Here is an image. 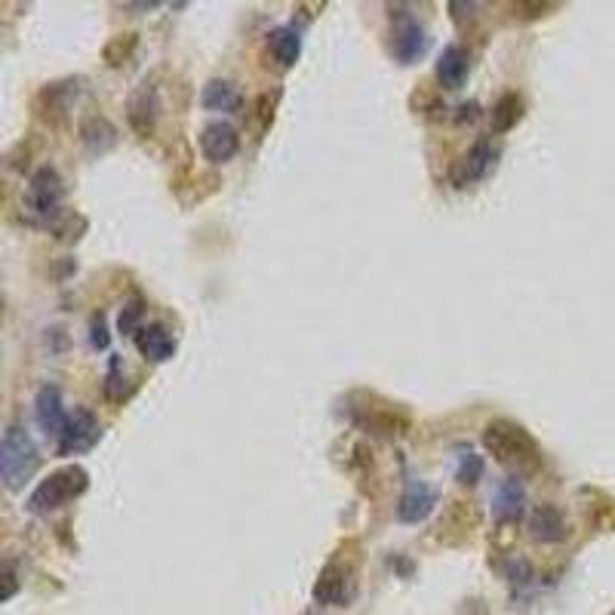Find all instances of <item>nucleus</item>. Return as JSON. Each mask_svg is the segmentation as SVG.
Here are the masks:
<instances>
[{"label": "nucleus", "mask_w": 615, "mask_h": 615, "mask_svg": "<svg viewBox=\"0 0 615 615\" xmlns=\"http://www.w3.org/2000/svg\"><path fill=\"white\" fill-rule=\"evenodd\" d=\"M483 446L486 453L496 459L505 468H517V471H529L539 462V443L523 425L511 422V419H496L483 428Z\"/></svg>", "instance_id": "f257e3e1"}, {"label": "nucleus", "mask_w": 615, "mask_h": 615, "mask_svg": "<svg viewBox=\"0 0 615 615\" xmlns=\"http://www.w3.org/2000/svg\"><path fill=\"white\" fill-rule=\"evenodd\" d=\"M348 551H357V545L354 542L342 545L333 554V560L320 569L311 591L320 606H348L357 597V554Z\"/></svg>", "instance_id": "f03ea898"}, {"label": "nucleus", "mask_w": 615, "mask_h": 615, "mask_svg": "<svg viewBox=\"0 0 615 615\" xmlns=\"http://www.w3.org/2000/svg\"><path fill=\"white\" fill-rule=\"evenodd\" d=\"M90 489V474L80 465H65L59 471H53L47 480H40L34 486V492L28 496L25 508L31 514H53L59 508H65L68 502L80 499Z\"/></svg>", "instance_id": "7ed1b4c3"}, {"label": "nucleus", "mask_w": 615, "mask_h": 615, "mask_svg": "<svg viewBox=\"0 0 615 615\" xmlns=\"http://www.w3.org/2000/svg\"><path fill=\"white\" fill-rule=\"evenodd\" d=\"M40 468V453L22 425H10L0 440V477L10 492L22 489Z\"/></svg>", "instance_id": "20e7f679"}, {"label": "nucleus", "mask_w": 615, "mask_h": 615, "mask_svg": "<svg viewBox=\"0 0 615 615\" xmlns=\"http://www.w3.org/2000/svg\"><path fill=\"white\" fill-rule=\"evenodd\" d=\"M348 419L360 431L382 434V437H397L409 428V416L403 409L379 394H354L348 400Z\"/></svg>", "instance_id": "39448f33"}, {"label": "nucleus", "mask_w": 615, "mask_h": 615, "mask_svg": "<svg viewBox=\"0 0 615 615\" xmlns=\"http://www.w3.org/2000/svg\"><path fill=\"white\" fill-rule=\"evenodd\" d=\"M62 203H65L62 176H59L53 167H40V170L31 176V185H28V210L34 213V219H37L40 225L50 228L59 216H65Z\"/></svg>", "instance_id": "423d86ee"}, {"label": "nucleus", "mask_w": 615, "mask_h": 615, "mask_svg": "<svg viewBox=\"0 0 615 615\" xmlns=\"http://www.w3.org/2000/svg\"><path fill=\"white\" fill-rule=\"evenodd\" d=\"M394 28H391V53L400 65H416L425 53H428V31L425 25L409 16V13H397L391 16Z\"/></svg>", "instance_id": "0eeeda50"}, {"label": "nucleus", "mask_w": 615, "mask_h": 615, "mask_svg": "<svg viewBox=\"0 0 615 615\" xmlns=\"http://www.w3.org/2000/svg\"><path fill=\"white\" fill-rule=\"evenodd\" d=\"M102 437V425L99 419L90 413V409H74L68 416V425L62 431V437L56 440V456H80V453H90V449L99 443Z\"/></svg>", "instance_id": "6e6552de"}, {"label": "nucleus", "mask_w": 615, "mask_h": 615, "mask_svg": "<svg viewBox=\"0 0 615 615\" xmlns=\"http://www.w3.org/2000/svg\"><path fill=\"white\" fill-rule=\"evenodd\" d=\"M496 160H499V148L483 139L462 160H456V167L449 170V182H453L456 188H468L474 182H483L492 170H496Z\"/></svg>", "instance_id": "1a4fd4ad"}, {"label": "nucleus", "mask_w": 615, "mask_h": 615, "mask_svg": "<svg viewBox=\"0 0 615 615\" xmlns=\"http://www.w3.org/2000/svg\"><path fill=\"white\" fill-rule=\"evenodd\" d=\"M157 114H160V96L157 87L151 80H142V84L130 93L127 99V120H130V130L139 139H148L157 127Z\"/></svg>", "instance_id": "9d476101"}, {"label": "nucleus", "mask_w": 615, "mask_h": 615, "mask_svg": "<svg viewBox=\"0 0 615 615\" xmlns=\"http://www.w3.org/2000/svg\"><path fill=\"white\" fill-rule=\"evenodd\" d=\"M68 416L65 413V400H62V391L56 385H44L34 397V419H37V428L44 431L47 437L59 440L65 425H68Z\"/></svg>", "instance_id": "9b49d317"}, {"label": "nucleus", "mask_w": 615, "mask_h": 615, "mask_svg": "<svg viewBox=\"0 0 615 615\" xmlns=\"http://www.w3.org/2000/svg\"><path fill=\"white\" fill-rule=\"evenodd\" d=\"M240 151V133L228 120H213L200 130V154L210 163H228Z\"/></svg>", "instance_id": "f8f14e48"}, {"label": "nucleus", "mask_w": 615, "mask_h": 615, "mask_svg": "<svg viewBox=\"0 0 615 615\" xmlns=\"http://www.w3.org/2000/svg\"><path fill=\"white\" fill-rule=\"evenodd\" d=\"M437 505V489L425 480H409L400 505H397V520L400 523H422Z\"/></svg>", "instance_id": "ddd939ff"}, {"label": "nucleus", "mask_w": 615, "mask_h": 615, "mask_svg": "<svg viewBox=\"0 0 615 615\" xmlns=\"http://www.w3.org/2000/svg\"><path fill=\"white\" fill-rule=\"evenodd\" d=\"M526 508V486L520 477H505L496 483L492 489V514H496L502 523H511V520H520Z\"/></svg>", "instance_id": "4468645a"}, {"label": "nucleus", "mask_w": 615, "mask_h": 615, "mask_svg": "<svg viewBox=\"0 0 615 615\" xmlns=\"http://www.w3.org/2000/svg\"><path fill=\"white\" fill-rule=\"evenodd\" d=\"M471 74V56L465 47L459 44H449L443 47L440 59H437V80L443 90H462V84Z\"/></svg>", "instance_id": "2eb2a0df"}, {"label": "nucleus", "mask_w": 615, "mask_h": 615, "mask_svg": "<svg viewBox=\"0 0 615 615\" xmlns=\"http://www.w3.org/2000/svg\"><path fill=\"white\" fill-rule=\"evenodd\" d=\"M136 348L148 363H167L176 354V339L170 336L167 326L151 323V326H142V333L136 336Z\"/></svg>", "instance_id": "dca6fc26"}, {"label": "nucleus", "mask_w": 615, "mask_h": 615, "mask_svg": "<svg viewBox=\"0 0 615 615\" xmlns=\"http://www.w3.org/2000/svg\"><path fill=\"white\" fill-rule=\"evenodd\" d=\"M529 536L545 545H557L566 539V520L554 505H542L529 514Z\"/></svg>", "instance_id": "f3484780"}, {"label": "nucleus", "mask_w": 615, "mask_h": 615, "mask_svg": "<svg viewBox=\"0 0 615 615\" xmlns=\"http://www.w3.org/2000/svg\"><path fill=\"white\" fill-rule=\"evenodd\" d=\"M200 105L207 111H222V114H237L243 108V96L237 93V87L231 80H210L200 93Z\"/></svg>", "instance_id": "a211bd4d"}, {"label": "nucleus", "mask_w": 615, "mask_h": 615, "mask_svg": "<svg viewBox=\"0 0 615 615\" xmlns=\"http://www.w3.org/2000/svg\"><path fill=\"white\" fill-rule=\"evenodd\" d=\"M268 47H271V56L277 59L280 68H293L302 56V37L290 25H277L268 34Z\"/></svg>", "instance_id": "6ab92c4d"}, {"label": "nucleus", "mask_w": 615, "mask_h": 615, "mask_svg": "<svg viewBox=\"0 0 615 615\" xmlns=\"http://www.w3.org/2000/svg\"><path fill=\"white\" fill-rule=\"evenodd\" d=\"M523 96H517V93H505L496 105H492V114H489V127H492V133H511L517 123L523 120Z\"/></svg>", "instance_id": "aec40b11"}, {"label": "nucleus", "mask_w": 615, "mask_h": 615, "mask_svg": "<svg viewBox=\"0 0 615 615\" xmlns=\"http://www.w3.org/2000/svg\"><path fill=\"white\" fill-rule=\"evenodd\" d=\"M80 139H84L90 154H105L117 145V130L105 117H87L80 123Z\"/></svg>", "instance_id": "412c9836"}, {"label": "nucleus", "mask_w": 615, "mask_h": 615, "mask_svg": "<svg viewBox=\"0 0 615 615\" xmlns=\"http://www.w3.org/2000/svg\"><path fill=\"white\" fill-rule=\"evenodd\" d=\"M71 93H77V90H71V80H68V84H50L44 93H40V99H37L40 117L50 120V123H59V117L71 105Z\"/></svg>", "instance_id": "4be33fe9"}, {"label": "nucleus", "mask_w": 615, "mask_h": 615, "mask_svg": "<svg viewBox=\"0 0 615 615\" xmlns=\"http://www.w3.org/2000/svg\"><path fill=\"white\" fill-rule=\"evenodd\" d=\"M136 47H139V34H136V31H127V34L111 37L108 44H105V50H102V56H105V62H108L111 68H120V65H127V62L133 59Z\"/></svg>", "instance_id": "5701e85b"}, {"label": "nucleus", "mask_w": 615, "mask_h": 615, "mask_svg": "<svg viewBox=\"0 0 615 615\" xmlns=\"http://www.w3.org/2000/svg\"><path fill=\"white\" fill-rule=\"evenodd\" d=\"M102 391H105V397H108L111 403H123V397L130 394L127 373H123V360H120V357H111V360H108V373H105Z\"/></svg>", "instance_id": "b1692460"}, {"label": "nucleus", "mask_w": 615, "mask_h": 615, "mask_svg": "<svg viewBox=\"0 0 615 615\" xmlns=\"http://www.w3.org/2000/svg\"><path fill=\"white\" fill-rule=\"evenodd\" d=\"M142 317H145V302H142V299H130L127 305L120 308V317H117L120 336L136 339V336L142 333Z\"/></svg>", "instance_id": "393cba45"}, {"label": "nucleus", "mask_w": 615, "mask_h": 615, "mask_svg": "<svg viewBox=\"0 0 615 615\" xmlns=\"http://www.w3.org/2000/svg\"><path fill=\"white\" fill-rule=\"evenodd\" d=\"M50 231H53L59 240L74 243V240L84 237V231H87V219H84V216H74V213H68V210H65V216H59V219L50 225Z\"/></svg>", "instance_id": "a878e982"}, {"label": "nucleus", "mask_w": 615, "mask_h": 615, "mask_svg": "<svg viewBox=\"0 0 615 615\" xmlns=\"http://www.w3.org/2000/svg\"><path fill=\"white\" fill-rule=\"evenodd\" d=\"M483 471H486L483 459L468 449V453H462V456H459V465H456V480H459L462 486H477V483L483 480Z\"/></svg>", "instance_id": "bb28decb"}, {"label": "nucleus", "mask_w": 615, "mask_h": 615, "mask_svg": "<svg viewBox=\"0 0 615 615\" xmlns=\"http://www.w3.org/2000/svg\"><path fill=\"white\" fill-rule=\"evenodd\" d=\"M277 99H280V90H274V93H262V96L256 99V123H259V130H268V127H271Z\"/></svg>", "instance_id": "cd10ccee"}, {"label": "nucleus", "mask_w": 615, "mask_h": 615, "mask_svg": "<svg viewBox=\"0 0 615 615\" xmlns=\"http://www.w3.org/2000/svg\"><path fill=\"white\" fill-rule=\"evenodd\" d=\"M90 342H93L96 351H105L111 345L108 326H105V314H93V320H90Z\"/></svg>", "instance_id": "c85d7f7f"}, {"label": "nucleus", "mask_w": 615, "mask_h": 615, "mask_svg": "<svg viewBox=\"0 0 615 615\" xmlns=\"http://www.w3.org/2000/svg\"><path fill=\"white\" fill-rule=\"evenodd\" d=\"M505 576H508L511 582H526V579L532 576V569H529V563H526L523 557H511L508 566H505Z\"/></svg>", "instance_id": "c756f323"}, {"label": "nucleus", "mask_w": 615, "mask_h": 615, "mask_svg": "<svg viewBox=\"0 0 615 615\" xmlns=\"http://www.w3.org/2000/svg\"><path fill=\"white\" fill-rule=\"evenodd\" d=\"M16 591H19V572H16L13 563H7L4 566V600H13Z\"/></svg>", "instance_id": "7c9ffc66"}, {"label": "nucleus", "mask_w": 615, "mask_h": 615, "mask_svg": "<svg viewBox=\"0 0 615 615\" xmlns=\"http://www.w3.org/2000/svg\"><path fill=\"white\" fill-rule=\"evenodd\" d=\"M477 114H480V105L477 102H465V105H459V123H474L477 120Z\"/></svg>", "instance_id": "2f4dec72"}]
</instances>
